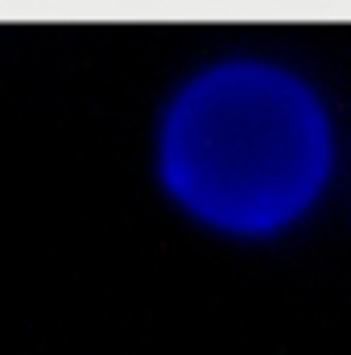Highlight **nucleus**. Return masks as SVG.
<instances>
[{
	"label": "nucleus",
	"instance_id": "f257e3e1",
	"mask_svg": "<svg viewBox=\"0 0 351 355\" xmlns=\"http://www.w3.org/2000/svg\"><path fill=\"white\" fill-rule=\"evenodd\" d=\"M331 166L318 99L264 62L198 75L162 124V178L207 223L268 232L306 211Z\"/></svg>",
	"mask_w": 351,
	"mask_h": 355
}]
</instances>
